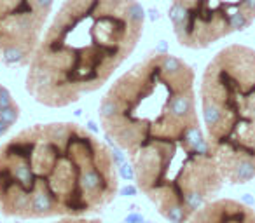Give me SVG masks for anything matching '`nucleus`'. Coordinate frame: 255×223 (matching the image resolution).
Returning <instances> with one entry per match:
<instances>
[{"label": "nucleus", "mask_w": 255, "mask_h": 223, "mask_svg": "<svg viewBox=\"0 0 255 223\" xmlns=\"http://www.w3.org/2000/svg\"><path fill=\"white\" fill-rule=\"evenodd\" d=\"M168 19L180 46L206 49L255 21V0H171Z\"/></svg>", "instance_id": "nucleus-5"}, {"label": "nucleus", "mask_w": 255, "mask_h": 223, "mask_svg": "<svg viewBox=\"0 0 255 223\" xmlns=\"http://www.w3.org/2000/svg\"><path fill=\"white\" fill-rule=\"evenodd\" d=\"M143 25L138 0H63L26 65V92L47 108L93 94L133 54Z\"/></svg>", "instance_id": "nucleus-3"}, {"label": "nucleus", "mask_w": 255, "mask_h": 223, "mask_svg": "<svg viewBox=\"0 0 255 223\" xmlns=\"http://www.w3.org/2000/svg\"><path fill=\"white\" fill-rule=\"evenodd\" d=\"M185 223H255V208L229 197L212 199Z\"/></svg>", "instance_id": "nucleus-7"}, {"label": "nucleus", "mask_w": 255, "mask_h": 223, "mask_svg": "<svg viewBox=\"0 0 255 223\" xmlns=\"http://www.w3.org/2000/svg\"><path fill=\"white\" fill-rule=\"evenodd\" d=\"M19 105L12 98L9 89L0 85V140L14 128L19 121Z\"/></svg>", "instance_id": "nucleus-8"}, {"label": "nucleus", "mask_w": 255, "mask_h": 223, "mask_svg": "<svg viewBox=\"0 0 255 223\" xmlns=\"http://www.w3.org/2000/svg\"><path fill=\"white\" fill-rule=\"evenodd\" d=\"M98 121L166 222L185 223L222 190L198 117L196 74L182 58L154 51L133 65L103 94Z\"/></svg>", "instance_id": "nucleus-1"}, {"label": "nucleus", "mask_w": 255, "mask_h": 223, "mask_svg": "<svg viewBox=\"0 0 255 223\" xmlns=\"http://www.w3.org/2000/svg\"><path fill=\"white\" fill-rule=\"evenodd\" d=\"M53 223H102L98 218H89V216H67V218H58Z\"/></svg>", "instance_id": "nucleus-9"}, {"label": "nucleus", "mask_w": 255, "mask_h": 223, "mask_svg": "<svg viewBox=\"0 0 255 223\" xmlns=\"http://www.w3.org/2000/svg\"><path fill=\"white\" fill-rule=\"evenodd\" d=\"M53 5L54 0H0V65H28Z\"/></svg>", "instance_id": "nucleus-6"}, {"label": "nucleus", "mask_w": 255, "mask_h": 223, "mask_svg": "<svg viewBox=\"0 0 255 223\" xmlns=\"http://www.w3.org/2000/svg\"><path fill=\"white\" fill-rule=\"evenodd\" d=\"M117 190L112 150L77 122L33 124L0 145V213L7 218L93 216Z\"/></svg>", "instance_id": "nucleus-2"}, {"label": "nucleus", "mask_w": 255, "mask_h": 223, "mask_svg": "<svg viewBox=\"0 0 255 223\" xmlns=\"http://www.w3.org/2000/svg\"><path fill=\"white\" fill-rule=\"evenodd\" d=\"M203 129L224 180H255V49L226 46L208 61L199 85Z\"/></svg>", "instance_id": "nucleus-4"}]
</instances>
